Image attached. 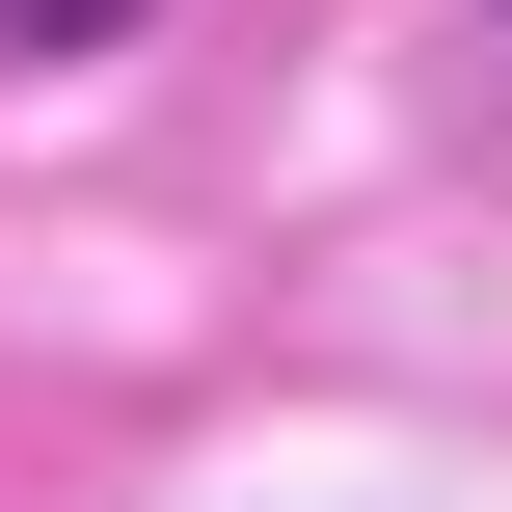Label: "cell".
Instances as JSON below:
<instances>
[{"mask_svg": "<svg viewBox=\"0 0 512 512\" xmlns=\"http://www.w3.org/2000/svg\"><path fill=\"white\" fill-rule=\"evenodd\" d=\"M0 27H27V54H108V27H135V0H0Z\"/></svg>", "mask_w": 512, "mask_h": 512, "instance_id": "obj_1", "label": "cell"}]
</instances>
